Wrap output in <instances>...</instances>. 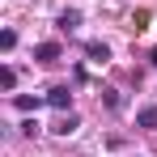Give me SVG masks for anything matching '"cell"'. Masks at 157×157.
I'll return each mask as SVG.
<instances>
[{"instance_id": "cell-6", "label": "cell", "mask_w": 157, "mask_h": 157, "mask_svg": "<svg viewBox=\"0 0 157 157\" xmlns=\"http://www.w3.org/2000/svg\"><path fill=\"white\" fill-rule=\"evenodd\" d=\"M77 26H81V13H77V9L59 13V30H77Z\"/></svg>"}, {"instance_id": "cell-9", "label": "cell", "mask_w": 157, "mask_h": 157, "mask_svg": "<svg viewBox=\"0 0 157 157\" xmlns=\"http://www.w3.org/2000/svg\"><path fill=\"white\" fill-rule=\"evenodd\" d=\"M0 47H4V51H13V47H17V34H13V30H4V34H0Z\"/></svg>"}, {"instance_id": "cell-10", "label": "cell", "mask_w": 157, "mask_h": 157, "mask_svg": "<svg viewBox=\"0 0 157 157\" xmlns=\"http://www.w3.org/2000/svg\"><path fill=\"white\" fill-rule=\"evenodd\" d=\"M106 106H110V110H119V106H123V98H119L115 89H106Z\"/></svg>"}, {"instance_id": "cell-11", "label": "cell", "mask_w": 157, "mask_h": 157, "mask_svg": "<svg viewBox=\"0 0 157 157\" xmlns=\"http://www.w3.org/2000/svg\"><path fill=\"white\" fill-rule=\"evenodd\" d=\"M153 64H157V51H153Z\"/></svg>"}, {"instance_id": "cell-8", "label": "cell", "mask_w": 157, "mask_h": 157, "mask_svg": "<svg viewBox=\"0 0 157 157\" xmlns=\"http://www.w3.org/2000/svg\"><path fill=\"white\" fill-rule=\"evenodd\" d=\"M0 85H4V89H13V85H17V72H13V68H9V64H4V68H0Z\"/></svg>"}, {"instance_id": "cell-3", "label": "cell", "mask_w": 157, "mask_h": 157, "mask_svg": "<svg viewBox=\"0 0 157 157\" xmlns=\"http://www.w3.org/2000/svg\"><path fill=\"white\" fill-rule=\"evenodd\" d=\"M77 128H81V119L72 115V110H64V115H59V123H55V132H59V136H72Z\"/></svg>"}, {"instance_id": "cell-2", "label": "cell", "mask_w": 157, "mask_h": 157, "mask_svg": "<svg viewBox=\"0 0 157 157\" xmlns=\"http://www.w3.org/2000/svg\"><path fill=\"white\" fill-rule=\"evenodd\" d=\"M34 59H38V64H55V59H59V43H38V47H34Z\"/></svg>"}, {"instance_id": "cell-4", "label": "cell", "mask_w": 157, "mask_h": 157, "mask_svg": "<svg viewBox=\"0 0 157 157\" xmlns=\"http://www.w3.org/2000/svg\"><path fill=\"white\" fill-rule=\"evenodd\" d=\"M136 123H140L144 132H153L157 128V106H140V110H136Z\"/></svg>"}, {"instance_id": "cell-1", "label": "cell", "mask_w": 157, "mask_h": 157, "mask_svg": "<svg viewBox=\"0 0 157 157\" xmlns=\"http://www.w3.org/2000/svg\"><path fill=\"white\" fill-rule=\"evenodd\" d=\"M47 106H55V110H68V106H72V94H68V85H55L51 94H47Z\"/></svg>"}, {"instance_id": "cell-7", "label": "cell", "mask_w": 157, "mask_h": 157, "mask_svg": "<svg viewBox=\"0 0 157 157\" xmlns=\"http://www.w3.org/2000/svg\"><path fill=\"white\" fill-rule=\"evenodd\" d=\"M13 102H17V110H38L47 98H13Z\"/></svg>"}, {"instance_id": "cell-5", "label": "cell", "mask_w": 157, "mask_h": 157, "mask_svg": "<svg viewBox=\"0 0 157 157\" xmlns=\"http://www.w3.org/2000/svg\"><path fill=\"white\" fill-rule=\"evenodd\" d=\"M85 55H89L94 64H106V59H110V47H106V43H89V47H85Z\"/></svg>"}]
</instances>
